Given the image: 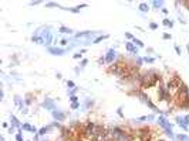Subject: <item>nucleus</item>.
Returning a JSON list of instances; mask_svg holds the SVG:
<instances>
[{"instance_id": "obj_1", "label": "nucleus", "mask_w": 189, "mask_h": 141, "mask_svg": "<svg viewBox=\"0 0 189 141\" xmlns=\"http://www.w3.org/2000/svg\"><path fill=\"white\" fill-rule=\"evenodd\" d=\"M156 124L159 125V128H161L162 131L173 128V124L169 121V120H168V117H166V116H162V114L156 117Z\"/></svg>"}, {"instance_id": "obj_2", "label": "nucleus", "mask_w": 189, "mask_h": 141, "mask_svg": "<svg viewBox=\"0 0 189 141\" xmlns=\"http://www.w3.org/2000/svg\"><path fill=\"white\" fill-rule=\"evenodd\" d=\"M41 107L46 110H49V111H54V110H57V104L54 102V99H51V97H46L43 102H41Z\"/></svg>"}, {"instance_id": "obj_3", "label": "nucleus", "mask_w": 189, "mask_h": 141, "mask_svg": "<svg viewBox=\"0 0 189 141\" xmlns=\"http://www.w3.org/2000/svg\"><path fill=\"white\" fill-rule=\"evenodd\" d=\"M118 58V52L115 48H110L107 52H105V61H107V65H112V63L117 61Z\"/></svg>"}, {"instance_id": "obj_4", "label": "nucleus", "mask_w": 189, "mask_h": 141, "mask_svg": "<svg viewBox=\"0 0 189 141\" xmlns=\"http://www.w3.org/2000/svg\"><path fill=\"white\" fill-rule=\"evenodd\" d=\"M51 116L54 118V121H58V123H63V121H66L67 118V113H64L63 110H54V111H51Z\"/></svg>"}, {"instance_id": "obj_5", "label": "nucleus", "mask_w": 189, "mask_h": 141, "mask_svg": "<svg viewBox=\"0 0 189 141\" xmlns=\"http://www.w3.org/2000/svg\"><path fill=\"white\" fill-rule=\"evenodd\" d=\"M13 102H14V104H16V107L19 109V111H20V113H21V111L27 107V106H26V103H24V97H21V96H19V94H14Z\"/></svg>"}, {"instance_id": "obj_6", "label": "nucleus", "mask_w": 189, "mask_h": 141, "mask_svg": "<svg viewBox=\"0 0 189 141\" xmlns=\"http://www.w3.org/2000/svg\"><path fill=\"white\" fill-rule=\"evenodd\" d=\"M125 49H127L130 54L134 55V56H138V54H140V48L135 47L132 41H125Z\"/></svg>"}, {"instance_id": "obj_7", "label": "nucleus", "mask_w": 189, "mask_h": 141, "mask_svg": "<svg viewBox=\"0 0 189 141\" xmlns=\"http://www.w3.org/2000/svg\"><path fill=\"white\" fill-rule=\"evenodd\" d=\"M47 51H49L51 55H56V56H61V55H64L67 52V48H60V47H49L47 48Z\"/></svg>"}, {"instance_id": "obj_8", "label": "nucleus", "mask_w": 189, "mask_h": 141, "mask_svg": "<svg viewBox=\"0 0 189 141\" xmlns=\"http://www.w3.org/2000/svg\"><path fill=\"white\" fill-rule=\"evenodd\" d=\"M175 121H176V124L181 127L182 130L185 131V133H188L189 131V125L185 123V120H183V116H175Z\"/></svg>"}, {"instance_id": "obj_9", "label": "nucleus", "mask_w": 189, "mask_h": 141, "mask_svg": "<svg viewBox=\"0 0 189 141\" xmlns=\"http://www.w3.org/2000/svg\"><path fill=\"white\" fill-rule=\"evenodd\" d=\"M94 106H95V100H94V99H91V97L84 99V102H82V107H84L85 110L94 109Z\"/></svg>"}, {"instance_id": "obj_10", "label": "nucleus", "mask_w": 189, "mask_h": 141, "mask_svg": "<svg viewBox=\"0 0 189 141\" xmlns=\"http://www.w3.org/2000/svg\"><path fill=\"white\" fill-rule=\"evenodd\" d=\"M82 7H87V3H82L80 6H75V7H60V8L67 10V11H70V13H73V14H77V13H80V10H81Z\"/></svg>"}, {"instance_id": "obj_11", "label": "nucleus", "mask_w": 189, "mask_h": 141, "mask_svg": "<svg viewBox=\"0 0 189 141\" xmlns=\"http://www.w3.org/2000/svg\"><path fill=\"white\" fill-rule=\"evenodd\" d=\"M10 125H13V127H16L17 130H21V123H20V120L14 116V114H10Z\"/></svg>"}, {"instance_id": "obj_12", "label": "nucleus", "mask_w": 189, "mask_h": 141, "mask_svg": "<svg viewBox=\"0 0 189 141\" xmlns=\"http://www.w3.org/2000/svg\"><path fill=\"white\" fill-rule=\"evenodd\" d=\"M36 102V96H34L33 93H26V96H24V103H26V106L29 107V106H31L33 103Z\"/></svg>"}, {"instance_id": "obj_13", "label": "nucleus", "mask_w": 189, "mask_h": 141, "mask_svg": "<svg viewBox=\"0 0 189 141\" xmlns=\"http://www.w3.org/2000/svg\"><path fill=\"white\" fill-rule=\"evenodd\" d=\"M164 4H165L164 0H154V1H151V7L155 8V10H161L162 7H165Z\"/></svg>"}, {"instance_id": "obj_14", "label": "nucleus", "mask_w": 189, "mask_h": 141, "mask_svg": "<svg viewBox=\"0 0 189 141\" xmlns=\"http://www.w3.org/2000/svg\"><path fill=\"white\" fill-rule=\"evenodd\" d=\"M138 10H140L141 13H148L149 10H151V4L145 3V1H141L140 4H138Z\"/></svg>"}, {"instance_id": "obj_15", "label": "nucleus", "mask_w": 189, "mask_h": 141, "mask_svg": "<svg viewBox=\"0 0 189 141\" xmlns=\"http://www.w3.org/2000/svg\"><path fill=\"white\" fill-rule=\"evenodd\" d=\"M134 65L137 66V68H140V69H142V66H144V58L142 56H135L134 58Z\"/></svg>"}, {"instance_id": "obj_16", "label": "nucleus", "mask_w": 189, "mask_h": 141, "mask_svg": "<svg viewBox=\"0 0 189 141\" xmlns=\"http://www.w3.org/2000/svg\"><path fill=\"white\" fill-rule=\"evenodd\" d=\"M58 31L61 32V34H68V35H73V34H74V31H73L71 28L66 27V25H60V27H58Z\"/></svg>"}, {"instance_id": "obj_17", "label": "nucleus", "mask_w": 189, "mask_h": 141, "mask_svg": "<svg viewBox=\"0 0 189 141\" xmlns=\"http://www.w3.org/2000/svg\"><path fill=\"white\" fill-rule=\"evenodd\" d=\"M31 42H36V44H41V45H44V38H43L41 35H36V34H33V35H31Z\"/></svg>"}, {"instance_id": "obj_18", "label": "nucleus", "mask_w": 189, "mask_h": 141, "mask_svg": "<svg viewBox=\"0 0 189 141\" xmlns=\"http://www.w3.org/2000/svg\"><path fill=\"white\" fill-rule=\"evenodd\" d=\"M175 140H176V141H189V135H188V134H185V133L176 134Z\"/></svg>"}, {"instance_id": "obj_19", "label": "nucleus", "mask_w": 189, "mask_h": 141, "mask_svg": "<svg viewBox=\"0 0 189 141\" xmlns=\"http://www.w3.org/2000/svg\"><path fill=\"white\" fill-rule=\"evenodd\" d=\"M144 58V63H148V65H154L155 63V61H156V58H154V56H142Z\"/></svg>"}, {"instance_id": "obj_20", "label": "nucleus", "mask_w": 189, "mask_h": 141, "mask_svg": "<svg viewBox=\"0 0 189 141\" xmlns=\"http://www.w3.org/2000/svg\"><path fill=\"white\" fill-rule=\"evenodd\" d=\"M108 38H110V35H108V34H104V35H98L97 38L92 41V44H100L101 41H104V39H108Z\"/></svg>"}, {"instance_id": "obj_21", "label": "nucleus", "mask_w": 189, "mask_h": 141, "mask_svg": "<svg viewBox=\"0 0 189 141\" xmlns=\"http://www.w3.org/2000/svg\"><path fill=\"white\" fill-rule=\"evenodd\" d=\"M21 130H23V131H27V133H31L33 125L30 124V123H23V125H21Z\"/></svg>"}, {"instance_id": "obj_22", "label": "nucleus", "mask_w": 189, "mask_h": 141, "mask_svg": "<svg viewBox=\"0 0 189 141\" xmlns=\"http://www.w3.org/2000/svg\"><path fill=\"white\" fill-rule=\"evenodd\" d=\"M162 24H164L166 28H172L173 27V21L169 20V18H164V20H162Z\"/></svg>"}, {"instance_id": "obj_23", "label": "nucleus", "mask_w": 189, "mask_h": 141, "mask_svg": "<svg viewBox=\"0 0 189 141\" xmlns=\"http://www.w3.org/2000/svg\"><path fill=\"white\" fill-rule=\"evenodd\" d=\"M132 42H134V45H135V47H138V48H144V47H145V44H144L140 38H137V37L134 38V41H132Z\"/></svg>"}, {"instance_id": "obj_24", "label": "nucleus", "mask_w": 189, "mask_h": 141, "mask_svg": "<svg viewBox=\"0 0 189 141\" xmlns=\"http://www.w3.org/2000/svg\"><path fill=\"white\" fill-rule=\"evenodd\" d=\"M14 138L16 141H24L23 140V130H17V133L14 134Z\"/></svg>"}, {"instance_id": "obj_25", "label": "nucleus", "mask_w": 189, "mask_h": 141, "mask_svg": "<svg viewBox=\"0 0 189 141\" xmlns=\"http://www.w3.org/2000/svg\"><path fill=\"white\" fill-rule=\"evenodd\" d=\"M97 63H98V65H105V63H107V61H105V55H100L98 59H97Z\"/></svg>"}, {"instance_id": "obj_26", "label": "nucleus", "mask_w": 189, "mask_h": 141, "mask_svg": "<svg viewBox=\"0 0 189 141\" xmlns=\"http://www.w3.org/2000/svg\"><path fill=\"white\" fill-rule=\"evenodd\" d=\"M80 90V87L77 86V87H74V89H71V90H67V94H68V97L70 96H74V94H77V92Z\"/></svg>"}, {"instance_id": "obj_27", "label": "nucleus", "mask_w": 189, "mask_h": 141, "mask_svg": "<svg viewBox=\"0 0 189 141\" xmlns=\"http://www.w3.org/2000/svg\"><path fill=\"white\" fill-rule=\"evenodd\" d=\"M46 7L50 8V7H61L58 3H56V1H49V3H46Z\"/></svg>"}, {"instance_id": "obj_28", "label": "nucleus", "mask_w": 189, "mask_h": 141, "mask_svg": "<svg viewBox=\"0 0 189 141\" xmlns=\"http://www.w3.org/2000/svg\"><path fill=\"white\" fill-rule=\"evenodd\" d=\"M50 125H51L53 128H58V130H61V127H63V124L58 123V121H53V123H50Z\"/></svg>"}, {"instance_id": "obj_29", "label": "nucleus", "mask_w": 189, "mask_h": 141, "mask_svg": "<svg viewBox=\"0 0 189 141\" xmlns=\"http://www.w3.org/2000/svg\"><path fill=\"white\" fill-rule=\"evenodd\" d=\"M67 87H68V90H71V89L77 87V85H75V82H73V80H67Z\"/></svg>"}, {"instance_id": "obj_30", "label": "nucleus", "mask_w": 189, "mask_h": 141, "mask_svg": "<svg viewBox=\"0 0 189 141\" xmlns=\"http://www.w3.org/2000/svg\"><path fill=\"white\" fill-rule=\"evenodd\" d=\"M68 42H70V39L68 38H63L61 41H60V45H61V47H64V48H67L68 47Z\"/></svg>"}, {"instance_id": "obj_31", "label": "nucleus", "mask_w": 189, "mask_h": 141, "mask_svg": "<svg viewBox=\"0 0 189 141\" xmlns=\"http://www.w3.org/2000/svg\"><path fill=\"white\" fill-rule=\"evenodd\" d=\"M87 65H88V59H87V58H82L81 61H80V66H81V68H85Z\"/></svg>"}, {"instance_id": "obj_32", "label": "nucleus", "mask_w": 189, "mask_h": 141, "mask_svg": "<svg viewBox=\"0 0 189 141\" xmlns=\"http://www.w3.org/2000/svg\"><path fill=\"white\" fill-rule=\"evenodd\" d=\"M70 102H71V103H77V102H80V97H78L77 94H74V96H70Z\"/></svg>"}, {"instance_id": "obj_33", "label": "nucleus", "mask_w": 189, "mask_h": 141, "mask_svg": "<svg viewBox=\"0 0 189 141\" xmlns=\"http://www.w3.org/2000/svg\"><path fill=\"white\" fill-rule=\"evenodd\" d=\"M16 131H17V128H16V127H13V125H10V127L7 128V133L9 134H16Z\"/></svg>"}, {"instance_id": "obj_34", "label": "nucleus", "mask_w": 189, "mask_h": 141, "mask_svg": "<svg viewBox=\"0 0 189 141\" xmlns=\"http://www.w3.org/2000/svg\"><path fill=\"white\" fill-rule=\"evenodd\" d=\"M117 113H118V116H120L121 118H125V116H124V111H122V106H120V107H118Z\"/></svg>"}, {"instance_id": "obj_35", "label": "nucleus", "mask_w": 189, "mask_h": 141, "mask_svg": "<svg viewBox=\"0 0 189 141\" xmlns=\"http://www.w3.org/2000/svg\"><path fill=\"white\" fill-rule=\"evenodd\" d=\"M80 102H77V103H71V110H77V109H80Z\"/></svg>"}, {"instance_id": "obj_36", "label": "nucleus", "mask_w": 189, "mask_h": 141, "mask_svg": "<svg viewBox=\"0 0 189 141\" xmlns=\"http://www.w3.org/2000/svg\"><path fill=\"white\" fill-rule=\"evenodd\" d=\"M125 38H127V39H130V41H134V38H135V37L132 35L131 32H125Z\"/></svg>"}, {"instance_id": "obj_37", "label": "nucleus", "mask_w": 189, "mask_h": 141, "mask_svg": "<svg viewBox=\"0 0 189 141\" xmlns=\"http://www.w3.org/2000/svg\"><path fill=\"white\" fill-rule=\"evenodd\" d=\"M147 120H148V121H154V120H155L156 121L155 114H148V116H147Z\"/></svg>"}, {"instance_id": "obj_38", "label": "nucleus", "mask_w": 189, "mask_h": 141, "mask_svg": "<svg viewBox=\"0 0 189 141\" xmlns=\"http://www.w3.org/2000/svg\"><path fill=\"white\" fill-rule=\"evenodd\" d=\"M162 38H164V39H166V41H168V39H172V35H171L169 32H165L164 35H162Z\"/></svg>"}, {"instance_id": "obj_39", "label": "nucleus", "mask_w": 189, "mask_h": 141, "mask_svg": "<svg viewBox=\"0 0 189 141\" xmlns=\"http://www.w3.org/2000/svg\"><path fill=\"white\" fill-rule=\"evenodd\" d=\"M73 58H74V59H82V55L80 54V52H75V54L73 55Z\"/></svg>"}, {"instance_id": "obj_40", "label": "nucleus", "mask_w": 189, "mask_h": 141, "mask_svg": "<svg viewBox=\"0 0 189 141\" xmlns=\"http://www.w3.org/2000/svg\"><path fill=\"white\" fill-rule=\"evenodd\" d=\"M149 28H151V30H156V28H158V24L156 23H149Z\"/></svg>"}, {"instance_id": "obj_41", "label": "nucleus", "mask_w": 189, "mask_h": 141, "mask_svg": "<svg viewBox=\"0 0 189 141\" xmlns=\"http://www.w3.org/2000/svg\"><path fill=\"white\" fill-rule=\"evenodd\" d=\"M175 51H176V54H178V55H181V54H182L181 47H179V45H175Z\"/></svg>"}, {"instance_id": "obj_42", "label": "nucleus", "mask_w": 189, "mask_h": 141, "mask_svg": "<svg viewBox=\"0 0 189 141\" xmlns=\"http://www.w3.org/2000/svg\"><path fill=\"white\" fill-rule=\"evenodd\" d=\"M161 13H162V14H168V13H169V10H168L166 7H162L161 8Z\"/></svg>"}, {"instance_id": "obj_43", "label": "nucleus", "mask_w": 189, "mask_h": 141, "mask_svg": "<svg viewBox=\"0 0 189 141\" xmlns=\"http://www.w3.org/2000/svg\"><path fill=\"white\" fill-rule=\"evenodd\" d=\"M37 4H41V1L36 0V1H30V6H37Z\"/></svg>"}, {"instance_id": "obj_44", "label": "nucleus", "mask_w": 189, "mask_h": 141, "mask_svg": "<svg viewBox=\"0 0 189 141\" xmlns=\"http://www.w3.org/2000/svg\"><path fill=\"white\" fill-rule=\"evenodd\" d=\"M183 120H185V123L189 125V114H185V116H183Z\"/></svg>"}, {"instance_id": "obj_45", "label": "nucleus", "mask_w": 189, "mask_h": 141, "mask_svg": "<svg viewBox=\"0 0 189 141\" xmlns=\"http://www.w3.org/2000/svg\"><path fill=\"white\" fill-rule=\"evenodd\" d=\"M81 70H82V68H78V66H77V68H75V69H74V72H75V73H77V75H78V73H80Z\"/></svg>"}, {"instance_id": "obj_46", "label": "nucleus", "mask_w": 189, "mask_h": 141, "mask_svg": "<svg viewBox=\"0 0 189 141\" xmlns=\"http://www.w3.org/2000/svg\"><path fill=\"white\" fill-rule=\"evenodd\" d=\"M147 52H149V54H154V48L148 47V48H147Z\"/></svg>"}, {"instance_id": "obj_47", "label": "nucleus", "mask_w": 189, "mask_h": 141, "mask_svg": "<svg viewBox=\"0 0 189 141\" xmlns=\"http://www.w3.org/2000/svg\"><path fill=\"white\" fill-rule=\"evenodd\" d=\"M0 97H1V100H4V89H1V93H0Z\"/></svg>"}, {"instance_id": "obj_48", "label": "nucleus", "mask_w": 189, "mask_h": 141, "mask_svg": "<svg viewBox=\"0 0 189 141\" xmlns=\"http://www.w3.org/2000/svg\"><path fill=\"white\" fill-rule=\"evenodd\" d=\"M56 76H57V79H63V75H61V72H57V75H56Z\"/></svg>"}, {"instance_id": "obj_49", "label": "nucleus", "mask_w": 189, "mask_h": 141, "mask_svg": "<svg viewBox=\"0 0 189 141\" xmlns=\"http://www.w3.org/2000/svg\"><path fill=\"white\" fill-rule=\"evenodd\" d=\"M3 127H4V128H9V127H10V124H9L7 121H4V123H3Z\"/></svg>"}, {"instance_id": "obj_50", "label": "nucleus", "mask_w": 189, "mask_h": 141, "mask_svg": "<svg viewBox=\"0 0 189 141\" xmlns=\"http://www.w3.org/2000/svg\"><path fill=\"white\" fill-rule=\"evenodd\" d=\"M78 52H80V54H85V52H87V49H85V48H82V49H80V51H78Z\"/></svg>"}, {"instance_id": "obj_51", "label": "nucleus", "mask_w": 189, "mask_h": 141, "mask_svg": "<svg viewBox=\"0 0 189 141\" xmlns=\"http://www.w3.org/2000/svg\"><path fill=\"white\" fill-rule=\"evenodd\" d=\"M21 113H23V114H27V113H29V107H26V109L23 110V111H21Z\"/></svg>"}, {"instance_id": "obj_52", "label": "nucleus", "mask_w": 189, "mask_h": 141, "mask_svg": "<svg viewBox=\"0 0 189 141\" xmlns=\"http://www.w3.org/2000/svg\"><path fill=\"white\" fill-rule=\"evenodd\" d=\"M0 141H6V138H4V135H0Z\"/></svg>"}, {"instance_id": "obj_53", "label": "nucleus", "mask_w": 189, "mask_h": 141, "mask_svg": "<svg viewBox=\"0 0 189 141\" xmlns=\"http://www.w3.org/2000/svg\"><path fill=\"white\" fill-rule=\"evenodd\" d=\"M155 141H166V140H165V138H156Z\"/></svg>"}, {"instance_id": "obj_54", "label": "nucleus", "mask_w": 189, "mask_h": 141, "mask_svg": "<svg viewBox=\"0 0 189 141\" xmlns=\"http://www.w3.org/2000/svg\"><path fill=\"white\" fill-rule=\"evenodd\" d=\"M26 141H33V140H26Z\"/></svg>"}, {"instance_id": "obj_55", "label": "nucleus", "mask_w": 189, "mask_h": 141, "mask_svg": "<svg viewBox=\"0 0 189 141\" xmlns=\"http://www.w3.org/2000/svg\"><path fill=\"white\" fill-rule=\"evenodd\" d=\"M173 141H176V140H173Z\"/></svg>"}]
</instances>
